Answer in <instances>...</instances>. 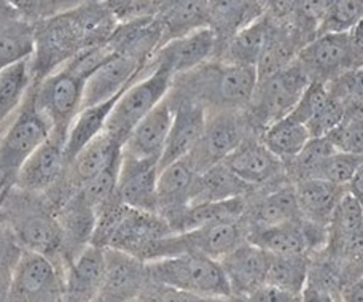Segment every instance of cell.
Returning <instances> with one entry per match:
<instances>
[{
  "mask_svg": "<svg viewBox=\"0 0 363 302\" xmlns=\"http://www.w3.org/2000/svg\"><path fill=\"white\" fill-rule=\"evenodd\" d=\"M108 4H79L35 24V47L29 66L37 85L86 50L106 45L116 29Z\"/></svg>",
  "mask_w": 363,
  "mask_h": 302,
  "instance_id": "6da1fadb",
  "label": "cell"
},
{
  "mask_svg": "<svg viewBox=\"0 0 363 302\" xmlns=\"http://www.w3.org/2000/svg\"><path fill=\"white\" fill-rule=\"evenodd\" d=\"M258 83L255 67L212 59L193 72L174 79L171 94L213 110H247Z\"/></svg>",
  "mask_w": 363,
  "mask_h": 302,
  "instance_id": "7a4b0ae2",
  "label": "cell"
},
{
  "mask_svg": "<svg viewBox=\"0 0 363 302\" xmlns=\"http://www.w3.org/2000/svg\"><path fill=\"white\" fill-rule=\"evenodd\" d=\"M176 234L157 214L129 209L113 199L97 214L91 243L133 255L140 261H153L157 248L166 237Z\"/></svg>",
  "mask_w": 363,
  "mask_h": 302,
  "instance_id": "3957f363",
  "label": "cell"
},
{
  "mask_svg": "<svg viewBox=\"0 0 363 302\" xmlns=\"http://www.w3.org/2000/svg\"><path fill=\"white\" fill-rule=\"evenodd\" d=\"M153 285L207 299H230L231 288L220 262L199 253H182L145 262Z\"/></svg>",
  "mask_w": 363,
  "mask_h": 302,
  "instance_id": "277c9868",
  "label": "cell"
},
{
  "mask_svg": "<svg viewBox=\"0 0 363 302\" xmlns=\"http://www.w3.org/2000/svg\"><path fill=\"white\" fill-rule=\"evenodd\" d=\"M51 132L53 124L37 107L32 86L21 108L0 137V197L15 186L26 161L51 136Z\"/></svg>",
  "mask_w": 363,
  "mask_h": 302,
  "instance_id": "5b68a950",
  "label": "cell"
},
{
  "mask_svg": "<svg viewBox=\"0 0 363 302\" xmlns=\"http://www.w3.org/2000/svg\"><path fill=\"white\" fill-rule=\"evenodd\" d=\"M147 72L134 81L116 100L110 113L106 132L125 145L129 134L171 93L174 76L163 67L145 69Z\"/></svg>",
  "mask_w": 363,
  "mask_h": 302,
  "instance_id": "8992f818",
  "label": "cell"
},
{
  "mask_svg": "<svg viewBox=\"0 0 363 302\" xmlns=\"http://www.w3.org/2000/svg\"><path fill=\"white\" fill-rule=\"evenodd\" d=\"M309 83L311 79L298 61L281 72L258 80L254 98L245 110L254 131L260 134L272 123L289 117Z\"/></svg>",
  "mask_w": 363,
  "mask_h": 302,
  "instance_id": "52a82bcc",
  "label": "cell"
},
{
  "mask_svg": "<svg viewBox=\"0 0 363 302\" xmlns=\"http://www.w3.org/2000/svg\"><path fill=\"white\" fill-rule=\"evenodd\" d=\"M252 134L245 110H213L207 112L206 127L198 145L185 158L198 173L217 165L230 156Z\"/></svg>",
  "mask_w": 363,
  "mask_h": 302,
  "instance_id": "ba28073f",
  "label": "cell"
},
{
  "mask_svg": "<svg viewBox=\"0 0 363 302\" xmlns=\"http://www.w3.org/2000/svg\"><path fill=\"white\" fill-rule=\"evenodd\" d=\"M88 76L70 61L34 86L35 104L55 131L67 132L77 113L82 110Z\"/></svg>",
  "mask_w": 363,
  "mask_h": 302,
  "instance_id": "9c48e42d",
  "label": "cell"
},
{
  "mask_svg": "<svg viewBox=\"0 0 363 302\" xmlns=\"http://www.w3.org/2000/svg\"><path fill=\"white\" fill-rule=\"evenodd\" d=\"M296 61L311 81L328 83L346 70L363 64V53L355 48L351 34L320 35L304 47Z\"/></svg>",
  "mask_w": 363,
  "mask_h": 302,
  "instance_id": "30bf717a",
  "label": "cell"
},
{
  "mask_svg": "<svg viewBox=\"0 0 363 302\" xmlns=\"http://www.w3.org/2000/svg\"><path fill=\"white\" fill-rule=\"evenodd\" d=\"M64 280L55 261L24 250L13 275L10 296L13 302H61Z\"/></svg>",
  "mask_w": 363,
  "mask_h": 302,
  "instance_id": "8fae6325",
  "label": "cell"
},
{
  "mask_svg": "<svg viewBox=\"0 0 363 302\" xmlns=\"http://www.w3.org/2000/svg\"><path fill=\"white\" fill-rule=\"evenodd\" d=\"M223 164L255 192L291 183L285 173V164L263 145L258 134L245 139Z\"/></svg>",
  "mask_w": 363,
  "mask_h": 302,
  "instance_id": "7c38bea8",
  "label": "cell"
},
{
  "mask_svg": "<svg viewBox=\"0 0 363 302\" xmlns=\"http://www.w3.org/2000/svg\"><path fill=\"white\" fill-rule=\"evenodd\" d=\"M247 240L272 256H313L327 247L328 228L298 218L269 229L252 231Z\"/></svg>",
  "mask_w": 363,
  "mask_h": 302,
  "instance_id": "4fadbf2b",
  "label": "cell"
},
{
  "mask_svg": "<svg viewBox=\"0 0 363 302\" xmlns=\"http://www.w3.org/2000/svg\"><path fill=\"white\" fill-rule=\"evenodd\" d=\"M217 50L216 32L211 28H203L164 43L155 51L145 69L163 67L177 79L216 59Z\"/></svg>",
  "mask_w": 363,
  "mask_h": 302,
  "instance_id": "5bb4252c",
  "label": "cell"
},
{
  "mask_svg": "<svg viewBox=\"0 0 363 302\" xmlns=\"http://www.w3.org/2000/svg\"><path fill=\"white\" fill-rule=\"evenodd\" d=\"M147 64L125 53L112 51L88 76L82 108L116 98L145 74Z\"/></svg>",
  "mask_w": 363,
  "mask_h": 302,
  "instance_id": "9a60e30c",
  "label": "cell"
},
{
  "mask_svg": "<svg viewBox=\"0 0 363 302\" xmlns=\"http://www.w3.org/2000/svg\"><path fill=\"white\" fill-rule=\"evenodd\" d=\"M104 250L106 267L97 302H134L150 284L145 262L120 250Z\"/></svg>",
  "mask_w": 363,
  "mask_h": 302,
  "instance_id": "2e32d148",
  "label": "cell"
},
{
  "mask_svg": "<svg viewBox=\"0 0 363 302\" xmlns=\"http://www.w3.org/2000/svg\"><path fill=\"white\" fill-rule=\"evenodd\" d=\"M160 163L134 159L121 153L116 199L129 209L158 215Z\"/></svg>",
  "mask_w": 363,
  "mask_h": 302,
  "instance_id": "e0dca14e",
  "label": "cell"
},
{
  "mask_svg": "<svg viewBox=\"0 0 363 302\" xmlns=\"http://www.w3.org/2000/svg\"><path fill=\"white\" fill-rule=\"evenodd\" d=\"M64 142L66 132L53 129L51 136L26 161L13 188L23 192H42L53 188L67 169Z\"/></svg>",
  "mask_w": 363,
  "mask_h": 302,
  "instance_id": "ac0fdd59",
  "label": "cell"
},
{
  "mask_svg": "<svg viewBox=\"0 0 363 302\" xmlns=\"http://www.w3.org/2000/svg\"><path fill=\"white\" fill-rule=\"evenodd\" d=\"M169 99L174 107V121L164 151L161 154L160 170L180 159H185L193 151L201 136H203L207 120L206 107L198 104V102L176 98L171 93Z\"/></svg>",
  "mask_w": 363,
  "mask_h": 302,
  "instance_id": "d6986e66",
  "label": "cell"
},
{
  "mask_svg": "<svg viewBox=\"0 0 363 302\" xmlns=\"http://www.w3.org/2000/svg\"><path fill=\"white\" fill-rule=\"evenodd\" d=\"M272 255L252 242H244L223 260H220L228 280L233 298H245L267 284Z\"/></svg>",
  "mask_w": 363,
  "mask_h": 302,
  "instance_id": "ffe728a7",
  "label": "cell"
},
{
  "mask_svg": "<svg viewBox=\"0 0 363 302\" xmlns=\"http://www.w3.org/2000/svg\"><path fill=\"white\" fill-rule=\"evenodd\" d=\"M300 218L294 183L257 191L247 197V211L244 215L247 234L294 221Z\"/></svg>",
  "mask_w": 363,
  "mask_h": 302,
  "instance_id": "44dd1931",
  "label": "cell"
},
{
  "mask_svg": "<svg viewBox=\"0 0 363 302\" xmlns=\"http://www.w3.org/2000/svg\"><path fill=\"white\" fill-rule=\"evenodd\" d=\"M106 267V250L89 243L69 262L64 280V302H97Z\"/></svg>",
  "mask_w": 363,
  "mask_h": 302,
  "instance_id": "7402d4cb",
  "label": "cell"
},
{
  "mask_svg": "<svg viewBox=\"0 0 363 302\" xmlns=\"http://www.w3.org/2000/svg\"><path fill=\"white\" fill-rule=\"evenodd\" d=\"M174 121V107L169 94L153 108L129 134L121 153L134 159H147L160 163L161 154L169 137Z\"/></svg>",
  "mask_w": 363,
  "mask_h": 302,
  "instance_id": "603a6c76",
  "label": "cell"
},
{
  "mask_svg": "<svg viewBox=\"0 0 363 302\" xmlns=\"http://www.w3.org/2000/svg\"><path fill=\"white\" fill-rule=\"evenodd\" d=\"M6 224L13 229L18 242L28 252L43 255L51 261L64 252L62 229L55 214L34 209L28 210L26 214H18Z\"/></svg>",
  "mask_w": 363,
  "mask_h": 302,
  "instance_id": "cb8c5ba5",
  "label": "cell"
},
{
  "mask_svg": "<svg viewBox=\"0 0 363 302\" xmlns=\"http://www.w3.org/2000/svg\"><path fill=\"white\" fill-rule=\"evenodd\" d=\"M198 172L186 159L164 167L158 175V215L166 220L171 229L180 215L190 207Z\"/></svg>",
  "mask_w": 363,
  "mask_h": 302,
  "instance_id": "d4e9b609",
  "label": "cell"
},
{
  "mask_svg": "<svg viewBox=\"0 0 363 302\" xmlns=\"http://www.w3.org/2000/svg\"><path fill=\"white\" fill-rule=\"evenodd\" d=\"M35 24L21 16L13 2H0V74L34 54Z\"/></svg>",
  "mask_w": 363,
  "mask_h": 302,
  "instance_id": "484cf974",
  "label": "cell"
},
{
  "mask_svg": "<svg viewBox=\"0 0 363 302\" xmlns=\"http://www.w3.org/2000/svg\"><path fill=\"white\" fill-rule=\"evenodd\" d=\"M185 253L204 255L216 261L223 260L233 250L247 242V226L244 218L239 221L218 223L180 234Z\"/></svg>",
  "mask_w": 363,
  "mask_h": 302,
  "instance_id": "4316f807",
  "label": "cell"
},
{
  "mask_svg": "<svg viewBox=\"0 0 363 302\" xmlns=\"http://www.w3.org/2000/svg\"><path fill=\"white\" fill-rule=\"evenodd\" d=\"M274 29V21L264 11L260 18L255 19L247 28L241 29L235 37L230 38L218 50L216 59L225 64H233V66L257 69Z\"/></svg>",
  "mask_w": 363,
  "mask_h": 302,
  "instance_id": "83f0119b",
  "label": "cell"
},
{
  "mask_svg": "<svg viewBox=\"0 0 363 302\" xmlns=\"http://www.w3.org/2000/svg\"><path fill=\"white\" fill-rule=\"evenodd\" d=\"M294 185L300 218L328 228L341 197L347 192V186H338L314 178L300 180Z\"/></svg>",
  "mask_w": 363,
  "mask_h": 302,
  "instance_id": "f1b7e54d",
  "label": "cell"
},
{
  "mask_svg": "<svg viewBox=\"0 0 363 302\" xmlns=\"http://www.w3.org/2000/svg\"><path fill=\"white\" fill-rule=\"evenodd\" d=\"M123 145L104 131L101 136H97L93 142H89L83 149L75 159L67 165L69 177H70V188L72 194L85 185L88 180L96 177L97 173L106 170L107 167L115 164L116 161L121 159Z\"/></svg>",
  "mask_w": 363,
  "mask_h": 302,
  "instance_id": "f546056e",
  "label": "cell"
},
{
  "mask_svg": "<svg viewBox=\"0 0 363 302\" xmlns=\"http://www.w3.org/2000/svg\"><path fill=\"white\" fill-rule=\"evenodd\" d=\"M120 95L107 102H102V104L82 108L77 113V117L70 123L66 132V142H64V154H66L67 165L72 163L77 154L85 149L89 142H93L97 136H101L106 131L108 117L113 110L116 100L120 99Z\"/></svg>",
  "mask_w": 363,
  "mask_h": 302,
  "instance_id": "4dcf8cb0",
  "label": "cell"
},
{
  "mask_svg": "<svg viewBox=\"0 0 363 302\" xmlns=\"http://www.w3.org/2000/svg\"><path fill=\"white\" fill-rule=\"evenodd\" d=\"M264 8L267 2H209V28L216 32L218 50L260 18Z\"/></svg>",
  "mask_w": 363,
  "mask_h": 302,
  "instance_id": "1f68e13d",
  "label": "cell"
},
{
  "mask_svg": "<svg viewBox=\"0 0 363 302\" xmlns=\"http://www.w3.org/2000/svg\"><path fill=\"white\" fill-rule=\"evenodd\" d=\"M158 18L163 25V40H161V47H163L174 38L209 28V2H196V0L163 2Z\"/></svg>",
  "mask_w": 363,
  "mask_h": 302,
  "instance_id": "d6a6232c",
  "label": "cell"
},
{
  "mask_svg": "<svg viewBox=\"0 0 363 302\" xmlns=\"http://www.w3.org/2000/svg\"><path fill=\"white\" fill-rule=\"evenodd\" d=\"M245 211H247V197L193 204L180 215L177 223L174 224V233H190V231L211 226V224L239 221L244 218Z\"/></svg>",
  "mask_w": 363,
  "mask_h": 302,
  "instance_id": "836d02e7",
  "label": "cell"
},
{
  "mask_svg": "<svg viewBox=\"0 0 363 302\" xmlns=\"http://www.w3.org/2000/svg\"><path fill=\"white\" fill-rule=\"evenodd\" d=\"M255 190L239 180L223 163L198 173L191 199L193 204L228 201L235 197H249Z\"/></svg>",
  "mask_w": 363,
  "mask_h": 302,
  "instance_id": "e575fe53",
  "label": "cell"
},
{
  "mask_svg": "<svg viewBox=\"0 0 363 302\" xmlns=\"http://www.w3.org/2000/svg\"><path fill=\"white\" fill-rule=\"evenodd\" d=\"M29 61L18 62L0 74V137L4 136L34 85Z\"/></svg>",
  "mask_w": 363,
  "mask_h": 302,
  "instance_id": "d590c367",
  "label": "cell"
},
{
  "mask_svg": "<svg viewBox=\"0 0 363 302\" xmlns=\"http://www.w3.org/2000/svg\"><path fill=\"white\" fill-rule=\"evenodd\" d=\"M258 137H260L263 145L282 163L296 158L311 140L306 126L296 123L289 117L268 126L267 129L258 134Z\"/></svg>",
  "mask_w": 363,
  "mask_h": 302,
  "instance_id": "8d00e7d4",
  "label": "cell"
},
{
  "mask_svg": "<svg viewBox=\"0 0 363 302\" xmlns=\"http://www.w3.org/2000/svg\"><path fill=\"white\" fill-rule=\"evenodd\" d=\"M309 265L311 256H272L264 285H271L300 298L308 285Z\"/></svg>",
  "mask_w": 363,
  "mask_h": 302,
  "instance_id": "74e56055",
  "label": "cell"
},
{
  "mask_svg": "<svg viewBox=\"0 0 363 302\" xmlns=\"http://www.w3.org/2000/svg\"><path fill=\"white\" fill-rule=\"evenodd\" d=\"M363 19V0H328L315 37L351 34Z\"/></svg>",
  "mask_w": 363,
  "mask_h": 302,
  "instance_id": "f35d334b",
  "label": "cell"
},
{
  "mask_svg": "<svg viewBox=\"0 0 363 302\" xmlns=\"http://www.w3.org/2000/svg\"><path fill=\"white\" fill-rule=\"evenodd\" d=\"M363 233V207L351 192H346L336 207L328 226V242Z\"/></svg>",
  "mask_w": 363,
  "mask_h": 302,
  "instance_id": "ab89813d",
  "label": "cell"
},
{
  "mask_svg": "<svg viewBox=\"0 0 363 302\" xmlns=\"http://www.w3.org/2000/svg\"><path fill=\"white\" fill-rule=\"evenodd\" d=\"M327 137L338 151L363 158V110L347 108L341 124Z\"/></svg>",
  "mask_w": 363,
  "mask_h": 302,
  "instance_id": "60d3db41",
  "label": "cell"
},
{
  "mask_svg": "<svg viewBox=\"0 0 363 302\" xmlns=\"http://www.w3.org/2000/svg\"><path fill=\"white\" fill-rule=\"evenodd\" d=\"M24 248L6 223H0V302L9 299L18 261Z\"/></svg>",
  "mask_w": 363,
  "mask_h": 302,
  "instance_id": "b9f144b4",
  "label": "cell"
},
{
  "mask_svg": "<svg viewBox=\"0 0 363 302\" xmlns=\"http://www.w3.org/2000/svg\"><path fill=\"white\" fill-rule=\"evenodd\" d=\"M362 164L363 158L360 156L335 151L332 156H328L325 161H322V164L317 165V169L311 173L309 178L323 180V182L338 186H347Z\"/></svg>",
  "mask_w": 363,
  "mask_h": 302,
  "instance_id": "7bdbcfd3",
  "label": "cell"
},
{
  "mask_svg": "<svg viewBox=\"0 0 363 302\" xmlns=\"http://www.w3.org/2000/svg\"><path fill=\"white\" fill-rule=\"evenodd\" d=\"M325 85L328 93L345 102L347 108L363 110V64L346 70Z\"/></svg>",
  "mask_w": 363,
  "mask_h": 302,
  "instance_id": "ee69618b",
  "label": "cell"
},
{
  "mask_svg": "<svg viewBox=\"0 0 363 302\" xmlns=\"http://www.w3.org/2000/svg\"><path fill=\"white\" fill-rule=\"evenodd\" d=\"M347 107L345 102L328 93V99L323 107L317 112L313 118L306 123V129L311 139L327 137L330 132H333L341 124L345 118Z\"/></svg>",
  "mask_w": 363,
  "mask_h": 302,
  "instance_id": "f6af8a7d",
  "label": "cell"
},
{
  "mask_svg": "<svg viewBox=\"0 0 363 302\" xmlns=\"http://www.w3.org/2000/svg\"><path fill=\"white\" fill-rule=\"evenodd\" d=\"M328 99V89L325 83L320 81H311L309 86L304 89L300 100L295 105L294 110L290 112L289 118H291L296 123L306 126L308 121L314 117V115L320 110Z\"/></svg>",
  "mask_w": 363,
  "mask_h": 302,
  "instance_id": "bcb514c9",
  "label": "cell"
},
{
  "mask_svg": "<svg viewBox=\"0 0 363 302\" xmlns=\"http://www.w3.org/2000/svg\"><path fill=\"white\" fill-rule=\"evenodd\" d=\"M300 298L282 290H277V288L271 285H263L257 291L249 294V296L238 299H241L242 302H300Z\"/></svg>",
  "mask_w": 363,
  "mask_h": 302,
  "instance_id": "7dc6e473",
  "label": "cell"
},
{
  "mask_svg": "<svg viewBox=\"0 0 363 302\" xmlns=\"http://www.w3.org/2000/svg\"><path fill=\"white\" fill-rule=\"evenodd\" d=\"M300 302H345L342 301L341 293H330V291H322L315 290V288H304L301 293Z\"/></svg>",
  "mask_w": 363,
  "mask_h": 302,
  "instance_id": "c3c4849f",
  "label": "cell"
},
{
  "mask_svg": "<svg viewBox=\"0 0 363 302\" xmlns=\"http://www.w3.org/2000/svg\"><path fill=\"white\" fill-rule=\"evenodd\" d=\"M341 296L345 302H363V275H360L359 279L349 281V284L342 288Z\"/></svg>",
  "mask_w": 363,
  "mask_h": 302,
  "instance_id": "681fc988",
  "label": "cell"
},
{
  "mask_svg": "<svg viewBox=\"0 0 363 302\" xmlns=\"http://www.w3.org/2000/svg\"><path fill=\"white\" fill-rule=\"evenodd\" d=\"M347 191L357 199L363 207V164L359 167V170L355 172V175L352 177L351 182H349Z\"/></svg>",
  "mask_w": 363,
  "mask_h": 302,
  "instance_id": "f907efd6",
  "label": "cell"
},
{
  "mask_svg": "<svg viewBox=\"0 0 363 302\" xmlns=\"http://www.w3.org/2000/svg\"><path fill=\"white\" fill-rule=\"evenodd\" d=\"M351 37L355 48H357L360 53H363V19L357 25H355L354 30L351 32Z\"/></svg>",
  "mask_w": 363,
  "mask_h": 302,
  "instance_id": "816d5d0a",
  "label": "cell"
},
{
  "mask_svg": "<svg viewBox=\"0 0 363 302\" xmlns=\"http://www.w3.org/2000/svg\"><path fill=\"white\" fill-rule=\"evenodd\" d=\"M4 302H13V301H10V299H6V301H4Z\"/></svg>",
  "mask_w": 363,
  "mask_h": 302,
  "instance_id": "f5cc1de1",
  "label": "cell"
},
{
  "mask_svg": "<svg viewBox=\"0 0 363 302\" xmlns=\"http://www.w3.org/2000/svg\"><path fill=\"white\" fill-rule=\"evenodd\" d=\"M61 302H64V301H62V299H61Z\"/></svg>",
  "mask_w": 363,
  "mask_h": 302,
  "instance_id": "db71d44e",
  "label": "cell"
}]
</instances>
